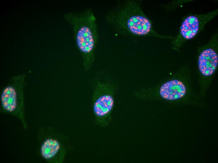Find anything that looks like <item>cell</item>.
<instances>
[{"mask_svg":"<svg viewBox=\"0 0 218 163\" xmlns=\"http://www.w3.org/2000/svg\"><path fill=\"white\" fill-rule=\"evenodd\" d=\"M139 3L128 1L111 11L106 16L108 23L119 31L136 36L154 35L168 38L157 34L151 21L143 11Z\"/></svg>","mask_w":218,"mask_h":163,"instance_id":"2","label":"cell"},{"mask_svg":"<svg viewBox=\"0 0 218 163\" xmlns=\"http://www.w3.org/2000/svg\"><path fill=\"white\" fill-rule=\"evenodd\" d=\"M66 17L72 26L75 44L82 56L84 69L88 71L94 63L98 40L96 18L91 8L69 13Z\"/></svg>","mask_w":218,"mask_h":163,"instance_id":"1","label":"cell"},{"mask_svg":"<svg viewBox=\"0 0 218 163\" xmlns=\"http://www.w3.org/2000/svg\"><path fill=\"white\" fill-rule=\"evenodd\" d=\"M186 88L181 81L176 79L168 81L163 84L159 90L160 97L168 100H174L183 97L185 94Z\"/></svg>","mask_w":218,"mask_h":163,"instance_id":"8","label":"cell"},{"mask_svg":"<svg viewBox=\"0 0 218 163\" xmlns=\"http://www.w3.org/2000/svg\"><path fill=\"white\" fill-rule=\"evenodd\" d=\"M218 56L216 51L211 48L205 49L199 55L198 67L202 76L209 77L215 71L218 65Z\"/></svg>","mask_w":218,"mask_h":163,"instance_id":"7","label":"cell"},{"mask_svg":"<svg viewBox=\"0 0 218 163\" xmlns=\"http://www.w3.org/2000/svg\"><path fill=\"white\" fill-rule=\"evenodd\" d=\"M39 151L41 158L50 163H62L67 150L65 136L50 127L42 128L38 134Z\"/></svg>","mask_w":218,"mask_h":163,"instance_id":"5","label":"cell"},{"mask_svg":"<svg viewBox=\"0 0 218 163\" xmlns=\"http://www.w3.org/2000/svg\"><path fill=\"white\" fill-rule=\"evenodd\" d=\"M115 88L110 82L97 81L92 95V109L96 124L108 126L111 122L114 105Z\"/></svg>","mask_w":218,"mask_h":163,"instance_id":"4","label":"cell"},{"mask_svg":"<svg viewBox=\"0 0 218 163\" xmlns=\"http://www.w3.org/2000/svg\"><path fill=\"white\" fill-rule=\"evenodd\" d=\"M217 13L218 10L206 14L188 16L183 22L180 28L179 34L175 42L180 44L193 38L202 27Z\"/></svg>","mask_w":218,"mask_h":163,"instance_id":"6","label":"cell"},{"mask_svg":"<svg viewBox=\"0 0 218 163\" xmlns=\"http://www.w3.org/2000/svg\"><path fill=\"white\" fill-rule=\"evenodd\" d=\"M26 75L12 77L0 91V112L15 117L21 121L24 129L27 127L24 113V91Z\"/></svg>","mask_w":218,"mask_h":163,"instance_id":"3","label":"cell"}]
</instances>
